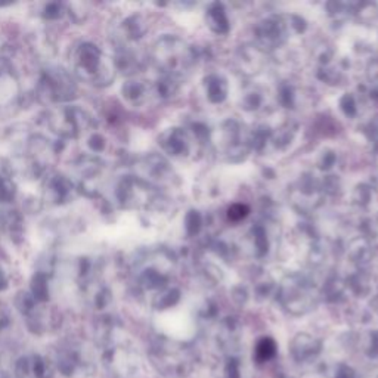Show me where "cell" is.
Listing matches in <instances>:
<instances>
[{"mask_svg": "<svg viewBox=\"0 0 378 378\" xmlns=\"http://www.w3.org/2000/svg\"><path fill=\"white\" fill-rule=\"evenodd\" d=\"M276 344L272 338H261L256 346V358L259 362H265L275 356Z\"/></svg>", "mask_w": 378, "mask_h": 378, "instance_id": "obj_1", "label": "cell"}, {"mask_svg": "<svg viewBox=\"0 0 378 378\" xmlns=\"http://www.w3.org/2000/svg\"><path fill=\"white\" fill-rule=\"evenodd\" d=\"M247 213H249V208L245 207V206H241V204H235L232 206L231 208L228 210V216L231 220H241L242 218L247 216Z\"/></svg>", "mask_w": 378, "mask_h": 378, "instance_id": "obj_2", "label": "cell"}]
</instances>
